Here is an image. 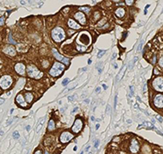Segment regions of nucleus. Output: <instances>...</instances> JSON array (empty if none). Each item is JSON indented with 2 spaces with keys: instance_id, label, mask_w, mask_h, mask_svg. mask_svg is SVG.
I'll list each match as a JSON object with an SVG mask.
<instances>
[{
  "instance_id": "21",
  "label": "nucleus",
  "mask_w": 163,
  "mask_h": 154,
  "mask_svg": "<svg viewBox=\"0 0 163 154\" xmlns=\"http://www.w3.org/2000/svg\"><path fill=\"white\" fill-rule=\"evenodd\" d=\"M32 99H33V96L31 94V93H26L25 94V100L26 102H28V103H31V102L32 101Z\"/></svg>"
},
{
  "instance_id": "26",
  "label": "nucleus",
  "mask_w": 163,
  "mask_h": 154,
  "mask_svg": "<svg viewBox=\"0 0 163 154\" xmlns=\"http://www.w3.org/2000/svg\"><path fill=\"white\" fill-rule=\"evenodd\" d=\"M68 82H69V79H64V80H63L62 84H63L64 86H66V85Z\"/></svg>"
},
{
  "instance_id": "35",
  "label": "nucleus",
  "mask_w": 163,
  "mask_h": 154,
  "mask_svg": "<svg viewBox=\"0 0 163 154\" xmlns=\"http://www.w3.org/2000/svg\"><path fill=\"white\" fill-rule=\"evenodd\" d=\"M159 64H160V65H161V66L163 67V58H161V59H160V60H159Z\"/></svg>"
},
{
  "instance_id": "25",
  "label": "nucleus",
  "mask_w": 163,
  "mask_h": 154,
  "mask_svg": "<svg viewBox=\"0 0 163 154\" xmlns=\"http://www.w3.org/2000/svg\"><path fill=\"white\" fill-rule=\"evenodd\" d=\"M80 10H83V11H85V12H87V13H88V12L90 11V8L88 7H85V6H83V7H80Z\"/></svg>"
},
{
  "instance_id": "14",
  "label": "nucleus",
  "mask_w": 163,
  "mask_h": 154,
  "mask_svg": "<svg viewBox=\"0 0 163 154\" xmlns=\"http://www.w3.org/2000/svg\"><path fill=\"white\" fill-rule=\"evenodd\" d=\"M15 101H16V103H18L20 105H22V106H26V105H27V104H26V102H25V100H24L22 95H18V96L15 97Z\"/></svg>"
},
{
  "instance_id": "17",
  "label": "nucleus",
  "mask_w": 163,
  "mask_h": 154,
  "mask_svg": "<svg viewBox=\"0 0 163 154\" xmlns=\"http://www.w3.org/2000/svg\"><path fill=\"white\" fill-rule=\"evenodd\" d=\"M115 14H116V15H117V17L121 18V17H123V16L125 15V14H126V11H125V9H124V8L119 7V8H117V9L116 10Z\"/></svg>"
},
{
  "instance_id": "3",
  "label": "nucleus",
  "mask_w": 163,
  "mask_h": 154,
  "mask_svg": "<svg viewBox=\"0 0 163 154\" xmlns=\"http://www.w3.org/2000/svg\"><path fill=\"white\" fill-rule=\"evenodd\" d=\"M27 72L28 76L33 79H40L42 77V72H41V70L34 65H29L27 68Z\"/></svg>"
},
{
  "instance_id": "43",
  "label": "nucleus",
  "mask_w": 163,
  "mask_h": 154,
  "mask_svg": "<svg viewBox=\"0 0 163 154\" xmlns=\"http://www.w3.org/2000/svg\"><path fill=\"white\" fill-rule=\"evenodd\" d=\"M74 98V97H68V100H69V101H72Z\"/></svg>"
},
{
  "instance_id": "22",
  "label": "nucleus",
  "mask_w": 163,
  "mask_h": 154,
  "mask_svg": "<svg viewBox=\"0 0 163 154\" xmlns=\"http://www.w3.org/2000/svg\"><path fill=\"white\" fill-rule=\"evenodd\" d=\"M13 137H14L15 139H19V138H20V134H19L18 131H14V133H13Z\"/></svg>"
},
{
  "instance_id": "38",
  "label": "nucleus",
  "mask_w": 163,
  "mask_h": 154,
  "mask_svg": "<svg viewBox=\"0 0 163 154\" xmlns=\"http://www.w3.org/2000/svg\"><path fill=\"white\" fill-rule=\"evenodd\" d=\"M90 148H91V146H90V145H88V146H86V148H85V151H88V150H90Z\"/></svg>"
},
{
  "instance_id": "2",
  "label": "nucleus",
  "mask_w": 163,
  "mask_h": 154,
  "mask_svg": "<svg viewBox=\"0 0 163 154\" xmlns=\"http://www.w3.org/2000/svg\"><path fill=\"white\" fill-rule=\"evenodd\" d=\"M65 69V65L59 62H56L52 66V68L49 69V74L53 77H57V76L61 75V73L64 71Z\"/></svg>"
},
{
  "instance_id": "12",
  "label": "nucleus",
  "mask_w": 163,
  "mask_h": 154,
  "mask_svg": "<svg viewBox=\"0 0 163 154\" xmlns=\"http://www.w3.org/2000/svg\"><path fill=\"white\" fill-rule=\"evenodd\" d=\"M15 71L17 72L18 74H20V75H24V73H25V66L22 63L16 64L15 67Z\"/></svg>"
},
{
  "instance_id": "50",
  "label": "nucleus",
  "mask_w": 163,
  "mask_h": 154,
  "mask_svg": "<svg viewBox=\"0 0 163 154\" xmlns=\"http://www.w3.org/2000/svg\"><path fill=\"white\" fill-rule=\"evenodd\" d=\"M132 123V121L131 120H127V124H131Z\"/></svg>"
},
{
  "instance_id": "10",
  "label": "nucleus",
  "mask_w": 163,
  "mask_h": 154,
  "mask_svg": "<svg viewBox=\"0 0 163 154\" xmlns=\"http://www.w3.org/2000/svg\"><path fill=\"white\" fill-rule=\"evenodd\" d=\"M74 18L76 19L78 22L81 23V24H82V25L86 24L85 15H84V14H83L82 12H81V11L77 12V13H76V14L74 15Z\"/></svg>"
},
{
  "instance_id": "19",
  "label": "nucleus",
  "mask_w": 163,
  "mask_h": 154,
  "mask_svg": "<svg viewBox=\"0 0 163 154\" xmlns=\"http://www.w3.org/2000/svg\"><path fill=\"white\" fill-rule=\"evenodd\" d=\"M45 118H41V119H40V121H39V125L37 126V128H36V131L37 132H39V131H41V129L42 128V126H43V122H44Z\"/></svg>"
},
{
  "instance_id": "28",
  "label": "nucleus",
  "mask_w": 163,
  "mask_h": 154,
  "mask_svg": "<svg viewBox=\"0 0 163 154\" xmlns=\"http://www.w3.org/2000/svg\"><path fill=\"white\" fill-rule=\"evenodd\" d=\"M8 39H9V41H10L11 43H15V41H14L13 39H12V35H11V34H9V38H8Z\"/></svg>"
},
{
  "instance_id": "51",
  "label": "nucleus",
  "mask_w": 163,
  "mask_h": 154,
  "mask_svg": "<svg viewBox=\"0 0 163 154\" xmlns=\"http://www.w3.org/2000/svg\"><path fill=\"white\" fill-rule=\"evenodd\" d=\"M21 4H22V5H24V4H25V2H24V1H21Z\"/></svg>"
},
{
  "instance_id": "48",
  "label": "nucleus",
  "mask_w": 163,
  "mask_h": 154,
  "mask_svg": "<svg viewBox=\"0 0 163 154\" xmlns=\"http://www.w3.org/2000/svg\"><path fill=\"white\" fill-rule=\"evenodd\" d=\"M99 128H100V124H98L96 125V129H99Z\"/></svg>"
},
{
  "instance_id": "55",
  "label": "nucleus",
  "mask_w": 163,
  "mask_h": 154,
  "mask_svg": "<svg viewBox=\"0 0 163 154\" xmlns=\"http://www.w3.org/2000/svg\"><path fill=\"white\" fill-rule=\"evenodd\" d=\"M77 150V147L75 146V147H74V150Z\"/></svg>"
},
{
  "instance_id": "1",
  "label": "nucleus",
  "mask_w": 163,
  "mask_h": 154,
  "mask_svg": "<svg viewBox=\"0 0 163 154\" xmlns=\"http://www.w3.org/2000/svg\"><path fill=\"white\" fill-rule=\"evenodd\" d=\"M51 36H52V39L55 41L60 42V41H62L63 40H65L66 34H65V32H64V30L61 27H56V28L52 30Z\"/></svg>"
},
{
  "instance_id": "49",
  "label": "nucleus",
  "mask_w": 163,
  "mask_h": 154,
  "mask_svg": "<svg viewBox=\"0 0 163 154\" xmlns=\"http://www.w3.org/2000/svg\"><path fill=\"white\" fill-rule=\"evenodd\" d=\"M3 134H4V131H0V135H3Z\"/></svg>"
},
{
  "instance_id": "44",
  "label": "nucleus",
  "mask_w": 163,
  "mask_h": 154,
  "mask_svg": "<svg viewBox=\"0 0 163 154\" xmlns=\"http://www.w3.org/2000/svg\"><path fill=\"white\" fill-rule=\"evenodd\" d=\"M126 4H128V5L133 4V1H126Z\"/></svg>"
},
{
  "instance_id": "52",
  "label": "nucleus",
  "mask_w": 163,
  "mask_h": 154,
  "mask_svg": "<svg viewBox=\"0 0 163 154\" xmlns=\"http://www.w3.org/2000/svg\"><path fill=\"white\" fill-rule=\"evenodd\" d=\"M11 94H12L11 92H8V93H7V96H11Z\"/></svg>"
},
{
  "instance_id": "41",
  "label": "nucleus",
  "mask_w": 163,
  "mask_h": 154,
  "mask_svg": "<svg viewBox=\"0 0 163 154\" xmlns=\"http://www.w3.org/2000/svg\"><path fill=\"white\" fill-rule=\"evenodd\" d=\"M116 57H117V53H114V54H113V57H112V60H115Z\"/></svg>"
},
{
  "instance_id": "58",
  "label": "nucleus",
  "mask_w": 163,
  "mask_h": 154,
  "mask_svg": "<svg viewBox=\"0 0 163 154\" xmlns=\"http://www.w3.org/2000/svg\"><path fill=\"white\" fill-rule=\"evenodd\" d=\"M46 154H48V153H46Z\"/></svg>"
},
{
  "instance_id": "33",
  "label": "nucleus",
  "mask_w": 163,
  "mask_h": 154,
  "mask_svg": "<svg viewBox=\"0 0 163 154\" xmlns=\"http://www.w3.org/2000/svg\"><path fill=\"white\" fill-rule=\"evenodd\" d=\"M117 97L116 96V97H115V104H114V107H116V106H117Z\"/></svg>"
},
{
  "instance_id": "46",
  "label": "nucleus",
  "mask_w": 163,
  "mask_h": 154,
  "mask_svg": "<svg viewBox=\"0 0 163 154\" xmlns=\"http://www.w3.org/2000/svg\"><path fill=\"white\" fill-rule=\"evenodd\" d=\"M155 61H156V58L154 57V58H153V60H152V63L154 64V63H155Z\"/></svg>"
},
{
  "instance_id": "47",
  "label": "nucleus",
  "mask_w": 163,
  "mask_h": 154,
  "mask_svg": "<svg viewBox=\"0 0 163 154\" xmlns=\"http://www.w3.org/2000/svg\"><path fill=\"white\" fill-rule=\"evenodd\" d=\"M105 21H106V20L104 19L103 21H100V22H105ZM101 23H99V25H101Z\"/></svg>"
},
{
  "instance_id": "4",
  "label": "nucleus",
  "mask_w": 163,
  "mask_h": 154,
  "mask_svg": "<svg viewBox=\"0 0 163 154\" xmlns=\"http://www.w3.org/2000/svg\"><path fill=\"white\" fill-rule=\"evenodd\" d=\"M13 83V79L10 76L5 75L3 76L1 79H0V86L3 88V89H6L9 86L12 85Z\"/></svg>"
},
{
  "instance_id": "13",
  "label": "nucleus",
  "mask_w": 163,
  "mask_h": 154,
  "mask_svg": "<svg viewBox=\"0 0 163 154\" xmlns=\"http://www.w3.org/2000/svg\"><path fill=\"white\" fill-rule=\"evenodd\" d=\"M4 51L5 53H6V54L10 55V56H14V55H15V53H16V51H15V47H13V46H7V47H5Z\"/></svg>"
},
{
  "instance_id": "15",
  "label": "nucleus",
  "mask_w": 163,
  "mask_h": 154,
  "mask_svg": "<svg viewBox=\"0 0 163 154\" xmlns=\"http://www.w3.org/2000/svg\"><path fill=\"white\" fill-rule=\"evenodd\" d=\"M67 23H68V26L70 27V28H72V29L77 30V29H80V28H81V25L78 24V23H76V22H74L73 19H69Z\"/></svg>"
},
{
  "instance_id": "23",
  "label": "nucleus",
  "mask_w": 163,
  "mask_h": 154,
  "mask_svg": "<svg viewBox=\"0 0 163 154\" xmlns=\"http://www.w3.org/2000/svg\"><path fill=\"white\" fill-rule=\"evenodd\" d=\"M105 52H106V51H100V52L98 53V58H101L105 54Z\"/></svg>"
},
{
  "instance_id": "42",
  "label": "nucleus",
  "mask_w": 163,
  "mask_h": 154,
  "mask_svg": "<svg viewBox=\"0 0 163 154\" xmlns=\"http://www.w3.org/2000/svg\"><path fill=\"white\" fill-rule=\"evenodd\" d=\"M100 90V86H98L96 89H95V92H99Z\"/></svg>"
},
{
  "instance_id": "57",
  "label": "nucleus",
  "mask_w": 163,
  "mask_h": 154,
  "mask_svg": "<svg viewBox=\"0 0 163 154\" xmlns=\"http://www.w3.org/2000/svg\"><path fill=\"white\" fill-rule=\"evenodd\" d=\"M88 154H93V153H92V151H91V152H89V153H88Z\"/></svg>"
},
{
  "instance_id": "5",
  "label": "nucleus",
  "mask_w": 163,
  "mask_h": 154,
  "mask_svg": "<svg viewBox=\"0 0 163 154\" xmlns=\"http://www.w3.org/2000/svg\"><path fill=\"white\" fill-rule=\"evenodd\" d=\"M78 40L81 41L82 44L83 45H90L91 44V41H92V38L87 32H82L79 34V38Z\"/></svg>"
},
{
  "instance_id": "6",
  "label": "nucleus",
  "mask_w": 163,
  "mask_h": 154,
  "mask_svg": "<svg viewBox=\"0 0 163 154\" xmlns=\"http://www.w3.org/2000/svg\"><path fill=\"white\" fill-rule=\"evenodd\" d=\"M152 86L156 91L163 92V78H156L152 81Z\"/></svg>"
},
{
  "instance_id": "39",
  "label": "nucleus",
  "mask_w": 163,
  "mask_h": 154,
  "mask_svg": "<svg viewBox=\"0 0 163 154\" xmlns=\"http://www.w3.org/2000/svg\"><path fill=\"white\" fill-rule=\"evenodd\" d=\"M84 103H85V104H90V99H85V100H84Z\"/></svg>"
},
{
  "instance_id": "53",
  "label": "nucleus",
  "mask_w": 163,
  "mask_h": 154,
  "mask_svg": "<svg viewBox=\"0 0 163 154\" xmlns=\"http://www.w3.org/2000/svg\"><path fill=\"white\" fill-rule=\"evenodd\" d=\"M88 63H89V64L92 63V60H89V61H88Z\"/></svg>"
},
{
  "instance_id": "40",
  "label": "nucleus",
  "mask_w": 163,
  "mask_h": 154,
  "mask_svg": "<svg viewBox=\"0 0 163 154\" xmlns=\"http://www.w3.org/2000/svg\"><path fill=\"white\" fill-rule=\"evenodd\" d=\"M5 102V99H0V105H3Z\"/></svg>"
},
{
  "instance_id": "29",
  "label": "nucleus",
  "mask_w": 163,
  "mask_h": 154,
  "mask_svg": "<svg viewBox=\"0 0 163 154\" xmlns=\"http://www.w3.org/2000/svg\"><path fill=\"white\" fill-rule=\"evenodd\" d=\"M4 22H5V18L4 17H1V18H0V25H3V24H4Z\"/></svg>"
},
{
  "instance_id": "27",
  "label": "nucleus",
  "mask_w": 163,
  "mask_h": 154,
  "mask_svg": "<svg viewBox=\"0 0 163 154\" xmlns=\"http://www.w3.org/2000/svg\"><path fill=\"white\" fill-rule=\"evenodd\" d=\"M99 144H100V140H96L95 144H94V148H98V147H99Z\"/></svg>"
},
{
  "instance_id": "36",
  "label": "nucleus",
  "mask_w": 163,
  "mask_h": 154,
  "mask_svg": "<svg viewBox=\"0 0 163 154\" xmlns=\"http://www.w3.org/2000/svg\"><path fill=\"white\" fill-rule=\"evenodd\" d=\"M102 86H103V88L106 90V89H107V85L106 84H102Z\"/></svg>"
},
{
  "instance_id": "32",
  "label": "nucleus",
  "mask_w": 163,
  "mask_h": 154,
  "mask_svg": "<svg viewBox=\"0 0 163 154\" xmlns=\"http://www.w3.org/2000/svg\"><path fill=\"white\" fill-rule=\"evenodd\" d=\"M156 118H157V119H158V120H159L160 123H161V122L163 121L162 117H161V116H159V115H157V116H156Z\"/></svg>"
},
{
  "instance_id": "9",
  "label": "nucleus",
  "mask_w": 163,
  "mask_h": 154,
  "mask_svg": "<svg viewBox=\"0 0 163 154\" xmlns=\"http://www.w3.org/2000/svg\"><path fill=\"white\" fill-rule=\"evenodd\" d=\"M82 121L81 119H76L75 122H74V125L72 126V131L75 132V133H77L79 131L82 130Z\"/></svg>"
},
{
  "instance_id": "34",
  "label": "nucleus",
  "mask_w": 163,
  "mask_h": 154,
  "mask_svg": "<svg viewBox=\"0 0 163 154\" xmlns=\"http://www.w3.org/2000/svg\"><path fill=\"white\" fill-rule=\"evenodd\" d=\"M77 111H78V107H75V108H74V110H73V111H72V114L75 113V112H77Z\"/></svg>"
},
{
  "instance_id": "24",
  "label": "nucleus",
  "mask_w": 163,
  "mask_h": 154,
  "mask_svg": "<svg viewBox=\"0 0 163 154\" xmlns=\"http://www.w3.org/2000/svg\"><path fill=\"white\" fill-rule=\"evenodd\" d=\"M143 44V41H141V42L139 43V45H138V47H137V51H141Z\"/></svg>"
},
{
  "instance_id": "54",
  "label": "nucleus",
  "mask_w": 163,
  "mask_h": 154,
  "mask_svg": "<svg viewBox=\"0 0 163 154\" xmlns=\"http://www.w3.org/2000/svg\"><path fill=\"white\" fill-rule=\"evenodd\" d=\"M114 68H117V64H115V66H114Z\"/></svg>"
},
{
  "instance_id": "45",
  "label": "nucleus",
  "mask_w": 163,
  "mask_h": 154,
  "mask_svg": "<svg viewBox=\"0 0 163 154\" xmlns=\"http://www.w3.org/2000/svg\"><path fill=\"white\" fill-rule=\"evenodd\" d=\"M30 125H28V126H27V127H26V130H27V131H30Z\"/></svg>"
},
{
  "instance_id": "11",
  "label": "nucleus",
  "mask_w": 163,
  "mask_h": 154,
  "mask_svg": "<svg viewBox=\"0 0 163 154\" xmlns=\"http://www.w3.org/2000/svg\"><path fill=\"white\" fill-rule=\"evenodd\" d=\"M139 150V143L137 140L133 139L131 142V145H130V151L132 153H137Z\"/></svg>"
},
{
  "instance_id": "56",
  "label": "nucleus",
  "mask_w": 163,
  "mask_h": 154,
  "mask_svg": "<svg viewBox=\"0 0 163 154\" xmlns=\"http://www.w3.org/2000/svg\"><path fill=\"white\" fill-rule=\"evenodd\" d=\"M83 153H84V151H82V152H81L80 154H83Z\"/></svg>"
},
{
  "instance_id": "18",
  "label": "nucleus",
  "mask_w": 163,
  "mask_h": 154,
  "mask_svg": "<svg viewBox=\"0 0 163 154\" xmlns=\"http://www.w3.org/2000/svg\"><path fill=\"white\" fill-rule=\"evenodd\" d=\"M52 51H53V54H54V56H55V58H56V60H58L59 61H64L65 58H64L62 55H60L59 53L57 52V51H56V49H53L52 50Z\"/></svg>"
},
{
  "instance_id": "8",
  "label": "nucleus",
  "mask_w": 163,
  "mask_h": 154,
  "mask_svg": "<svg viewBox=\"0 0 163 154\" xmlns=\"http://www.w3.org/2000/svg\"><path fill=\"white\" fill-rule=\"evenodd\" d=\"M153 104L158 108H163V95H157L154 97Z\"/></svg>"
},
{
  "instance_id": "30",
  "label": "nucleus",
  "mask_w": 163,
  "mask_h": 154,
  "mask_svg": "<svg viewBox=\"0 0 163 154\" xmlns=\"http://www.w3.org/2000/svg\"><path fill=\"white\" fill-rule=\"evenodd\" d=\"M130 92H131V96H133V86H130Z\"/></svg>"
},
{
  "instance_id": "31",
  "label": "nucleus",
  "mask_w": 163,
  "mask_h": 154,
  "mask_svg": "<svg viewBox=\"0 0 163 154\" xmlns=\"http://www.w3.org/2000/svg\"><path fill=\"white\" fill-rule=\"evenodd\" d=\"M150 7V5H147L146 6H145V9H144V15H147V9Z\"/></svg>"
},
{
  "instance_id": "7",
  "label": "nucleus",
  "mask_w": 163,
  "mask_h": 154,
  "mask_svg": "<svg viewBox=\"0 0 163 154\" xmlns=\"http://www.w3.org/2000/svg\"><path fill=\"white\" fill-rule=\"evenodd\" d=\"M73 138H74V135L72 133L68 132V131H64L63 133L60 135V142L62 143H66Z\"/></svg>"
},
{
  "instance_id": "37",
  "label": "nucleus",
  "mask_w": 163,
  "mask_h": 154,
  "mask_svg": "<svg viewBox=\"0 0 163 154\" xmlns=\"http://www.w3.org/2000/svg\"><path fill=\"white\" fill-rule=\"evenodd\" d=\"M34 154H42V152H41V150H36V151H35V153Z\"/></svg>"
},
{
  "instance_id": "16",
  "label": "nucleus",
  "mask_w": 163,
  "mask_h": 154,
  "mask_svg": "<svg viewBox=\"0 0 163 154\" xmlns=\"http://www.w3.org/2000/svg\"><path fill=\"white\" fill-rule=\"evenodd\" d=\"M126 69V66H124V67H123V68L120 69V71L118 72V74H117V77H116V79H117V81H119V80H120V79H121L123 77H124Z\"/></svg>"
},
{
  "instance_id": "20",
  "label": "nucleus",
  "mask_w": 163,
  "mask_h": 154,
  "mask_svg": "<svg viewBox=\"0 0 163 154\" xmlns=\"http://www.w3.org/2000/svg\"><path fill=\"white\" fill-rule=\"evenodd\" d=\"M48 129V131H53V130H55V122L53 120H49Z\"/></svg>"
}]
</instances>
